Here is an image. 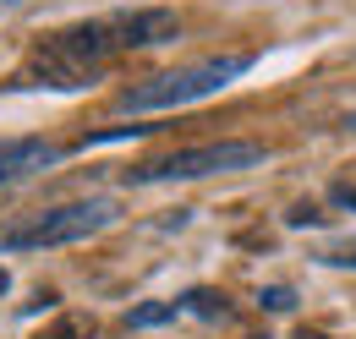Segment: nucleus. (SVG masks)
I'll return each instance as SVG.
<instances>
[{
    "mask_svg": "<svg viewBox=\"0 0 356 339\" xmlns=\"http://www.w3.org/2000/svg\"><path fill=\"white\" fill-rule=\"evenodd\" d=\"M39 339H93V317H83V312H66L60 323L39 329Z\"/></svg>",
    "mask_w": 356,
    "mask_h": 339,
    "instance_id": "0eeeda50",
    "label": "nucleus"
},
{
    "mask_svg": "<svg viewBox=\"0 0 356 339\" xmlns=\"http://www.w3.org/2000/svg\"><path fill=\"white\" fill-rule=\"evenodd\" d=\"M241 72H252V55L247 49H230V55H209V60H192L176 72H159V77H143L137 88H127L115 99L121 115H154V110H181V104H197L209 93L230 88Z\"/></svg>",
    "mask_w": 356,
    "mask_h": 339,
    "instance_id": "f03ea898",
    "label": "nucleus"
},
{
    "mask_svg": "<svg viewBox=\"0 0 356 339\" xmlns=\"http://www.w3.org/2000/svg\"><path fill=\"white\" fill-rule=\"evenodd\" d=\"M264 142H241V137H220V142H197V148H176L165 159H143L127 170V186H165V181H203V175H230V170L264 165Z\"/></svg>",
    "mask_w": 356,
    "mask_h": 339,
    "instance_id": "20e7f679",
    "label": "nucleus"
},
{
    "mask_svg": "<svg viewBox=\"0 0 356 339\" xmlns=\"http://www.w3.org/2000/svg\"><path fill=\"white\" fill-rule=\"evenodd\" d=\"M285 224H296V230H302V224H323V213L312 208V203H296V208L285 213Z\"/></svg>",
    "mask_w": 356,
    "mask_h": 339,
    "instance_id": "9b49d317",
    "label": "nucleus"
},
{
    "mask_svg": "<svg viewBox=\"0 0 356 339\" xmlns=\"http://www.w3.org/2000/svg\"><path fill=\"white\" fill-rule=\"evenodd\" d=\"M334 203H340V208H356V186H351V181L334 186Z\"/></svg>",
    "mask_w": 356,
    "mask_h": 339,
    "instance_id": "f8f14e48",
    "label": "nucleus"
},
{
    "mask_svg": "<svg viewBox=\"0 0 356 339\" xmlns=\"http://www.w3.org/2000/svg\"><path fill=\"white\" fill-rule=\"evenodd\" d=\"M6 285H11V279H6V268H0V296H6Z\"/></svg>",
    "mask_w": 356,
    "mask_h": 339,
    "instance_id": "4468645a",
    "label": "nucleus"
},
{
    "mask_svg": "<svg viewBox=\"0 0 356 339\" xmlns=\"http://www.w3.org/2000/svg\"><path fill=\"white\" fill-rule=\"evenodd\" d=\"M115 203L110 197H77V203H55V208H33L0 224V257L6 252H44V247H72L88 241L99 230L115 224Z\"/></svg>",
    "mask_w": 356,
    "mask_h": 339,
    "instance_id": "7ed1b4c3",
    "label": "nucleus"
},
{
    "mask_svg": "<svg viewBox=\"0 0 356 339\" xmlns=\"http://www.w3.org/2000/svg\"><path fill=\"white\" fill-rule=\"evenodd\" d=\"M60 154L66 148L49 142V137H0V186H22V181L55 170Z\"/></svg>",
    "mask_w": 356,
    "mask_h": 339,
    "instance_id": "39448f33",
    "label": "nucleus"
},
{
    "mask_svg": "<svg viewBox=\"0 0 356 339\" xmlns=\"http://www.w3.org/2000/svg\"><path fill=\"white\" fill-rule=\"evenodd\" d=\"M258 306H264V312H291V306H296V290H291V285H268V290H258Z\"/></svg>",
    "mask_w": 356,
    "mask_h": 339,
    "instance_id": "1a4fd4ad",
    "label": "nucleus"
},
{
    "mask_svg": "<svg viewBox=\"0 0 356 339\" xmlns=\"http://www.w3.org/2000/svg\"><path fill=\"white\" fill-rule=\"evenodd\" d=\"M176 317H186V301H143V306H132L127 312V329H159V323H176Z\"/></svg>",
    "mask_w": 356,
    "mask_h": 339,
    "instance_id": "423d86ee",
    "label": "nucleus"
},
{
    "mask_svg": "<svg viewBox=\"0 0 356 339\" xmlns=\"http://www.w3.org/2000/svg\"><path fill=\"white\" fill-rule=\"evenodd\" d=\"M181 17L165 6H137V11H110V17H88L72 28H55L28 49V60L11 72L6 88H88L115 55L132 49H154V44L176 39Z\"/></svg>",
    "mask_w": 356,
    "mask_h": 339,
    "instance_id": "f257e3e1",
    "label": "nucleus"
},
{
    "mask_svg": "<svg viewBox=\"0 0 356 339\" xmlns=\"http://www.w3.org/2000/svg\"><path fill=\"white\" fill-rule=\"evenodd\" d=\"M346 131H356V110H351V115H346Z\"/></svg>",
    "mask_w": 356,
    "mask_h": 339,
    "instance_id": "ddd939ff",
    "label": "nucleus"
},
{
    "mask_svg": "<svg viewBox=\"0 0 356 339\" xmlns=\"http://www.w3.org/2000/svg\"><path fill=\"white\" fill-rule=\"evenodd\" d=\"M186 312H192V317H209V323H220L225 317V296L220 290H186Z\"/></svg>",
    "mask_w": 356,
    "mask_h": 339,
    "instance_id": "6e6552de",
    "label": "nucleus"
},
{
    "mask_svg": "<svg viewBox=\"0 0 356 339\" xmlns=\"http://www.w3.org/2000/svg\"><path fill=\"white\" fill-rule=\"evenodd\" d=\"M323 263H329V268H356V235L351 241H334V247H323Z\"/></svg>",
    "mask_w": 356,
    "mask_h": 339,
    "instance_id": "9d476101",
    "label": "nucleus"
}]
</instances>
